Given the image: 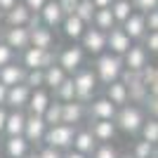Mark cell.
Returning a JSON list of instances; mask_svg holds the SVG:
<instances>
[{"mask_svg": "<svg viewBox=\"0 0 158 158\" xmlns=\"http://www.w3.org/2000/svg\"><path fill=\"white\" fill-rule=\"evenodd\" d=\"M17 2H19V0H0V10H5V12H7V10H12Z\"/></svg>", "mask_w": 158, "mask_h": 158, "instance_id": "obj_49", "label": "cell"}, {"mask_svg": "<svg viewBox=\"0 0 158 158\" xmlns=\"http://www.w3.org/2000/svg\"><path fill=\"white\" fill-rule=\"evenodd\" d=\"M28 149H31V142H28L24 135H14V137L5 139V156L7 158H26Z\"/></svg>", "mask_w": 158, "mask_h": 158, "instance_id": "obj_17", "label": "cell"}, {"mask_svg": "<svg viewBox=\"0 0 158 158\" xmlns=\"http://www.w3.org/2000/svg\"><path fill=\"white\" fill-rule=\"evenodd\" d=\"M153 158H158V156H153Z\"/></svg>", "mask_w": 158, "mask_h": 158, "instance_id": "obj_57", "label": "cell"}, {"mask_svg": "<svg viewBox=\"0 0 158 158\" xmlns=\"http://www.w3.org/2000/svg\"><path fill=\"white\" fill-rule=\"evenodd\" d=\"M142 80H144L146 85L151 87L153 83L158 80V66H151V64H149V66H144V71H142Z\"/></svg>", "mask_w": 158, "mask_h": 158, "instance_id": "obj_39", "label": "cell"}, {"mask_svg": "<svg viewBox=\"0 0 158 158\" xmlns=\"http://www.w3.org/2000/svg\"><path fill=\"white\" fill-rule=\"evenodd\" d=\"M132 153H135V158H153L156 156V144L149 139H139L132 149Z\"/></svg>", "mask_w": 158, "mask_h": 158, "instance_id": "obj_33", "label": "cell"}, {"mask_svg": "<svg viewBox=\"0 0 158 158\" xmlns=\"http://www.w3.org/2000/svg\"><path fill=\"white\" fill-rule=\"evenodd\" d=\"M26 73H28V69L21 61H12V64L0 69V80L7 87H12V85H19V83H26Z\"/></svg>", "mask_w": 158, "mask_h": 158, "instance_id": "obj_13", "label": "cell"}, {"mask_svg": "<svg viewBox=\"0 0 158 158\" xmlns=\"http://www.w3.org/2000/svg\"><path fill=\"white\" fill-rule=\"evenodd\" d=\"M26 85L31 90H38V87H45V69H31L26 73Z\"/></svg>", "mask_w": 158, "mask_h": 158, "instance_id": "obj_35", "label": "cell"}, {"mask_svg": "<svg viewBox=\"0 0 158 158\" xmlns=\"http://www.w3.org/2000/svg\"><path fill=\"white\" fill-rule=\"evenodd\" d=\"M47 120V125H59V123H64V102H59V99H54V102H50V106H47V111L43 113Z\"/></svg>", "mask_w": 158, "mask_h": 158, "instance_id": "obj_31", "label": "cell"}, {"mask_svg": "<svg viewBox=\"0 0 158 158\" xmlns=\"http://www.w3.org/2000/svg\"><path fill=\"white\" fill-rule=\"evenodd\" d=\"M92 26L102 28V31H106V33L111 31L113 26H118V21H116V17H113V10H111V7H102V10H97Z\"/></svg>", "mask_w": 158, "mask_h": 158, "instance_id": "obj_28", "label": "cell"}, {"mask_svg": "<svg viewBox=\"0 0 158 158\" xmlns=\"http://www.w3.org/2000/svg\"><path fill=\"white\" fill-rule=\"evenodd\" d=\"M66 78H69V73H66V69H64V66H59V64L45 69V87H50L52 92L64 83Z\"/></svg>", "mask_w": 158, "mask_h": 158, "instance_id": "obj_26", "label": "cell"}, {"mask_svg": "<svg viewBox=\"0 0 158 158\" xmlns=\"http://www.w3.org/2000/svg\"><path fill=\"white\" fill-rule=\"evenodd\" d=\"M43 59H45V50H40V47H28L21 52V64L26 66L28 71L31 69H43Z\"/></svg>", "mask_w": 158, "mask_h": 158, "instance_id": "obj_27", "label": "cell"}, {"mask_svg": "<svg viewBox=\"0 0 158 158\" xmlns=\"http://www.w3.org/2000/svg\"><path fill=\"white\" fill-rule=\"evenodd\" d=\"M83 61H85V47L83 45H71V47H64L59 52V66H64L69 76L80 71Z\"/></svg>", "mask_w": 158, "mask_h": 158, "instance_id": "obj_8", "label": "cell"}, {"mask_svg": "<svg viewBox=\"0 0 158 158\" xmlns=\"http://www.w3.org/2000/svg\"><path fill=\"white\" fill-rule=\"evenodd\" d=\"M24 2H26V5L31 7L33 12H40V10H43V7H45L47 2H50V0H24Z\"/></svg>", "mask_w": 158, "mask_h": 158, "instance_id": "obj_45", "label": "cell"}, {"mask_svg": "<svg viewBox=\"0 0 158 158\" xmlns=\"http://www.w3.org/2000/svg\"><path fill=\"white\" fill-rule=\"evenodd\" d=\"M50 130L47 125L45 116H40V113H31L28 111V120H26V130H24V137L31 142V144H45V135Z\"/></svg>", "mask_w": 158, "mask_h": 158, "instance_id": "obj_6", "label": "cell"}, {"mask_svg": "<svg viewBox=\"0 0 158 158\" xmlns=\"http://www.w3.org/2000/svg\"><path fill=\"white\" fill-rule=\"evenodd\" d=\"M94 71H97L102 85H111L113 80H120L125 71V59H123V54L116 52H102L94 61Z\"/></svg>", "mask_w": 158, "mask_h": 158, "instance_id": "obj_1", "label": "cell"}, {"mask_svg": "<svg viewBox=\"0 0 158 158\" xmlns=\"http://www.w3.org/2000/svg\"><path fill=\"white\" fill-rule=\"evenodd\" d=\"M142 139H149V142H153V144H158V118H146V123L142 125Z\"/></svg>", "mask_w": 158, "mask_h": 158, "instance_id": "obj_34", "label": "cell"}, {"mask_svg": "<svg viewBox=\"0 0 158 158\" xmlns=\"http://www.w3.org/2000/svg\"><path fill=\"white\" fill-rule=\"evenodd\" d=\"M94 5H97V10H102V7H111L116 0H92Z\"/></svg>", "mask_w": 158, "mask_h": 158, "instance_id": "obj_50", "label": "cell"}, {"mask_svg": "<svg viewBox=\"0 0 158 158\" xmlns=\"http://www.w3.org/2000/svg\"><path fill=\"white\" fill-rule=\"evenodd\" d=\"M85 116H87V104H83V102H78V99H73V102H66V104H64V123L78 127Z\"/></svg>", "mask_w": 158, "mask_h": 158, "instance_id": "obj_20", "label": "cell"}, {"mask_svg": "<svg viewBox=\"0 0 158 158\" xmlns=\"http://www.w3.org/2000/svg\"><path fill=\"white\" fill-rule=\"evenodd\" d=\"M64 158H87V153H80V151H76V149H69V151L64 153Z\"/></svg>", "mask_w": 158, "mask_h": 158, "instance_id": "obj_48", "label": "cell"}, {"mask_svg": "<svg viewBox=\"0 0 158 158\" xmlns=\"http://www.w3.org/2000/svg\"><path fill=\"white\" fill-rule=\"evenodd\" d=\"M149 92H151V94H158V80H156V83H153L151 87H149Z\"/></svg>", "mask_w": 158, "mask_h": 158, "instance_id": "obj_51", "label": "cell"}, {"mask_svg": "<svg viewBox=\"0 0 158 158\" xmlns=\"http://www.w3.org/2000/svg\"><path fill=\"white\" fill-rule=\"evenodd\" d=\"M12 61H17V50L10 47L5 40H0V69L7 66V64H12Z\"/></svg>", "mask_w": 158, "mask_h": 158, "instance_id": "obj_36", "label": "cell"}, {"mask_svg": "<svg viewBox=\"0 0 158 158\" xmlns=\"http://www.w3.org/2000/svg\"><path fill=\"white\" fill-rule=\"evenodd\" d=\"M59 2H61V7H64L66 17H69V14H76V7H78L76 0H59Z\"/></svg>", "mask_w": 158, "mask_h": 158, "instance_id": "obj_44", "label": "cell"}, {"mask_svg": "<svg viewBox=\"0 0 158 158\" xmlns=\"http://www.w3.org/2000/svg\"><path fill=\"white\" fill-rule=\"evenodd\" d=\"M123 59H125V69L142 73V71H144V66H149V50L144 47V43L132 45L130 50L123 54Z\"/></svg>", "mask_w": 158, "mask_h": 158, "instance_id": "obj_10", "label": "cell"}, {"mask_svg": "<svg viewBox=\"0 0 158 158\" xmlns=\"http://www.w3.org/2000/svg\"><path fill=\"white\" fill-rule=\"evenodd\" d=\"M87 26H90V24H85L78 14H69V17L64 19V24H61L64 35H66V38H71V40H80V38H83V33L87 31Z\"/></svg>", "mask_w": 158, "mask_h": 158, "instance_id": "obj_23", "label": "cell"}, {"mask_svg": "<svg viewBox=\"0 0 158 158\" xmlns=\"http://www.w3.org/2000/svg\"><path fill=\"white\" fill-rule=\"evenodd\" d=\"M80 45L85 47V52L99 57V54H102L106 47H109V33L90 24V26H87V31L83 33V38H80Z\"/></svg>", "mask_w": 158, "mask_h": 158, "instance_id": "obj_5", "label": "cell"}, {"mask_svg": "<svg viewBox=\"0 0 158 158\" xmlns=\"http://www.w3.org/2000/svg\"><path fill=\"white\" fill-rule=\"evenodd\" d=\"M2 40L17 52H24L31 47V28L28 26H7L2 31Z\"/></svg>", "mask_w": 158, "mask_h": 158, "instance_id": "obj_9", "label": "cell"}, {"mask_svg": "<svg viewBox=\"0 0 158 158\" xmlns=\"http://www.w3.org/2000/svg\"><path fill=\"white\" fill-rule=\"evenodd\" d=\"M123 28L127 31L132 40H144V35L149 33V26H146V14L144 12H135L130 19L123 24Z\"/></svg>", "mask_w": 158, "mask_h": 158, "instance_id": "obj_18", "label": "cell"}, {"mask_svg": "<svg viewBox=\"0 0 158 158\" xmlns=\"http://www.w3.org/2000/svg\"><path fill=\"white\" fill-rule=\"evenodd\" d=\"M10 106H0V132H5V125H7V118H10Z\"/></svg>", "mask_w": 158, "mask_h": 158, "instance_id": "obj_46", "label": "cell"}, {"mask_svg": "<svg viewBox=\"0 0 158 158\" xmlns=\"http://www.w3.org/2000/svg\"><path fill=\"white\" fill-rule=\"evenodd\" d=\"M144 109L149 111L151 118H158V94L149 92V97H146V102H144Z\"/></svg>", "mask_w": 158, "mask_h": 158, "instance_id": "obj_41", "label": "cell"}, {"mask_svg": "<svg viewBox=\"0 0 158 158\" xmlns=\"http://www.w3.org/2000/svg\"><path fill=\"white\" fill-rule=\"evenodd\" d=\"M146 26H149V31H158V10L146 12Z\"/></svg>", "mask_w": 158, "mask_h": 158, "instance_id": "obj_43", "label": "cell"}, {"mask_svg": "<svg viewBox=\"0 0 158 158\" xmlns=\"http://www.w3.org/2000/svg\"><path fill=\"white\" fill-rule=\"evenodd\" d=\"M5 24V10H0V26Z\"/></svg>", "mask_w": 158, "mask_h": 158, "instance_id": "obj_52", "label": "cell"}, {"mask_svg": "<svg viewBox=\"0 0 158 158\" xmlns=\"http://www.w3.org/2000/svg\"><path fill=\"white\" fill-rule=\"evenodd\" d=\"M132 47V38L127 35V31L123 26H113L109 31V52H116V54H125L127 50Z\"/></svg>", "mask_w": 158, "mask_h": 158, "instance_id": "obj_14", "label": "cell"}, {"mask_svg": "<svg viewBox=\"0 0 158 158\" xmlns=\"http://www.w3.org/2000/svg\"><path fill=\"white\" fill-rule=\"evenodd\" d=\"M90 130L97 137V142H111L116 137V120H90Z\"/></svg>", "mask_w": 158, "mask_h": 158, "instance_id": "obj_22", "label": "cell"}, {"mask_svg": "<svg viewBox=\"0 0 158 158\" xmlns=\"http://www.w3.org/2000/svg\"><path fill=\"white\" fill-rule=\"evenodd\" d=\"M97 146H99V142H97V137L92 135V130H90V127H83V130L76 132V139H73V149H76V151L92 156Z\"/></svg>", "mask_w": 158, "mask_h": 158, "instance_id": "obj_19", "label": "cell"}, {"mask_svg": "<svg viewBox=\"0 0 158 158\" xmlns=\"http://www.w3.org/2000/svg\"><path fill=\"white\" fill-rule=\"evenodd\" d=\"M40 19H43V24L50 28H57L64 24L66 19V12H64V7H61L59 0H50L43 10H40Z\"/></svg>", "mask_w": 158, "mask_h": 158, "instance_id": "obj_12", "label": "cell"}, {"mask_svg": "<svg viewBox=\"0 0 158 158\" xmlns=\"http://www.w3.org/2000/svg\"><path fill=\"white\" fill-rule=\"evenodd\" d=\"M26 120H28V113H24V109H12V111H10V118H7V125H5V135L7 137L24 135Z\"/></svg>", "mask_w": 158, "mask_h": 158, "instance_id": "obj_21", "label": "cell"}, {"mask_svg": "<svg viewBox=\"0 0 158 158\" xmlns=\"http://www.w3.org/2000/svg\"><path fill=\"white\" fill-rule=\"evenodd\" d=\"M76 94H78V90H76V80H73V76H69V78L54 90V99H59V102H64V104H66V102H73Z\"/></svg>", "mask_w": 158, "mask_h": 158, "instance_id": "obj_30", "label": "cell"}, {"mask_svg": "<svg viewBox=\"0 0 158 158\" xmlns=\"http://www.w3.org/2000/svg\"><path fill=\"white\" fill-rule=\"evenodd\" d=\"M120 158H135V153H123Z\"/></svg>", "mask_w": 158, "mask_h": 158, "instance_id": "obj_54", "label": "cell"}, {"mask_svg": "<svg viewBox=\"0 0 158 158\" xmlns=\"http://www.w3.org/2000/svg\"><path fill=\"white\" fill-rule=\"evenodd\" d=\"M142 43H144V47L149 50V54H158V31H149Z\"/></svg>", "mask_w": 158, "mask_h": 158, "instance_id": "obj_38", "label": "cell"}, {"mask_svg": "<svg viewBox=\"0 0 158 158\" xmlns=\"http://www.w3.org/2000/svg\"><path fill=\"white\" fill-rule=\"evenodd\" d=\"M106 97L111 99L118 109L125 106V104H130V90H127V85L123 80H113L111 85H106Z\"/></svg>", "mask_w": 158, "mask_h": 158, "instance_id": "obj_24", "label": "cell"}, {"mask_svg": "<svg viewBox=\"0 0 158 158\" xmlns=\"http://www.w3.org/2000/svg\"><path fill=\"white\" fill-rule=\"evenodd\" d=\"M76 14H78L85 24H92V21H94V14H97V5H94L92 0H80L78 7H76Z\"/></svg>", "mask_w": 158, "mask_h": 158, "instance_id": "obj_32", "label": "cell"}, {"mask_svg": "<svg viewBox=\"0 0 158 158\" xmlns=\"http://www.w3.org/2000/svg\"><path fill=\"white\" fill-rule=\"evenodd\" d=\"M26 158H40V151H35V153H28Z\"/></svg>", "mask_w": 158, "mask_h": 158, "instance_id": "obj_53", "label": "cell"}, {"mask_svg": "<svg viewBox=\"0 0 158 158\" xmlns=\"http://www.w3.org/2000/svg\"><path fill=\"white\" fill-rule=\"evenodd\" d=\"M33 90L26 83H19V85L10 87V94H7V106L10 109H28V102H31Z\"/></svg>", "mask_w": 158, "mask_h": 158, "instance_id": "obj_16", "label": "cell"}, {"mask_svg": "<svg viewBox=\"0 0 158 158\" xmlns=\"http://www.w3.org/2000/svg\"><path fill=\"white\" fill-rule=\"evenodd\" d=\"M76 2H80V0H76Z\"/></svg>", "mask_w": 158, "mask_h": 158, "instance_id": "obj_56", "label": "cell"}, {"mask_svg": "<svg viewBox=\"0 0 158 158\" xmlns=\"http://www.w3.org/2000/svg\"><path fill=\"white\" fill-rule=\"evenodd\" d=\"M31 28V45L33 47H40V50H54V33L50 26L45 24H35V26H28Z\"/></svg>", "mask_w": 158, "mask_h": 158, "instance_id": "obj_15", "label": "cell"}, {"mask_svg": "<svg viewBox=\"0 0 158 158\" xmlns=\"http://www.w3.org/2000/svg\"><path fill=\"white\" fill-rule=\"evenodd\" d=\"M33 10L24 2V0H19L17 5L12 7V10H7L5 12V26H28L33 19Z\"/></svg>", "mask_w": 158, "mask_h": 158, "instance_id": "obj_11", "label": "cell"}, {"mask_svg": "<svg viewBox=\"0 0 158 158\" xmlns=\"http://www.w3.org/2000/svg\"><path fill=\"white\" fill-rule=\"evenodd\" d=\"M135 2V10L137 12H151V10H158V0H132Z\"/></svg>", "mask_w": 158, "mask_h": 158, "instance_id": "obj_40", "label": "cell"}, {"mask_svg": "<svg viewBox=\"0 0 158 158\" xmlns=\"http://www.w3.org/2000/svg\"><path fill=\"white\" fill-rule=\"evenodd\" d=\"M76 132L78 127L69 125V123H59V125H52L45 135V144L47 146H57L61 151H69L73 149V139H76Z\"/></svg>", "mask_w": 158, "mask_h": 158, "instance_id": "obj_4", "label": "cell"}, {"mask_svg": "<svg viewBox=\"0 0 158 158\" xmlns=\"http://www.w3.org/2000/svg\"><path fill=\"white\" fill-rule=\"evenodd\" d=\"M50 94H47V90L45 87H38V90H33V94H31V102H28V111L31 113H43L47 111V106H50Z\"/></svg>", "mask_w": 158, "mask_h": 158, "instance_id": "obj_25", "label": "cell"}, {"mask_svg": "<svg viewBox=\"0 0 158 158\" xmlns=\"http://www.w3.org/2000/svg\"><path fill=\"white\" fill-rule=\"evenodd\" d=\"M87 116H90V120H116L118 106L109 97H99L87 104Z\"/></svg>", "mask_w": 158, "mask_h": 158, "instance_id": "obj_7", "label": "cell"}, {"mask_svg": "<svg viewBox=\"0 0 158 158\" xmlns=\"http://www.w3.org/2000/svg\"><path fill=\"white\" fill-rule=\"evenodd\" d=\"M40 158H64V151L61 149H57V146H43L40 149Z\"/></svg>", "mask_w": 158, "mask_h": 158, "instance_id": "obj_42", "label": "cell"}, {"mask_svg": "<svg viewBox=\"0 0 158 158\" xmlns=\"http://www.w3.org/2000/svg\"><path fill=\"white\" fill-rule=\"evenodd\" d=\"M7 94H10V87L0 80V106H7Z\"/></svg>", "mask_w": 158, "mask_h": 158, "instance_id": "obj_47", "label": "cell"}, {"mask_svg": "<svg viewBox=\"0 0 158 158\" xmlns=\"http://www.w3.org/2000/svg\"><path fill=\"white\" fill-rule=\"evenodd\" d=\"M156 156H158V144H156Z\"/></svg>", "mask_w": 158, "mask_h": 158, "instance_id": "obj_55", "label": "cell"}, {"mask_svg": "<svg viewBox=\"0 0 158 158\" xmlns=\"http://www.w3.org/2000/svg\"><path fill=\"white\" fill-rule=\"evenodd\" d=\"M73 80H76V90H78L76 99L83 102V104H90V102L94 99L97 83H99L97 71H92V69H80V71L73 73Z\"/></svg>", "mask_w": 158, "mask_h": 158, "instance_id": "obj_3", "label": "cell"}, {"mask_svg": "<svg viewBox=\"0 0 158 158\" xmlns=\"http://www.w3.org/2000/svg\"><path fill=\"white\" fill-rule=\"evenodd\" d=\"M0 158H2V156H0Z\"/></svg>", "mask_w": 158, "mask_h": 158, "instance_id": "obj_58", "label": "cell"}, {"mask_svg": "<svg viewBox=\"0 0 158 158\" xmlns=\"http://www.w3.org/2000/svg\"><path fill=\"white\" fill-rule=\"evenodd\" d=\"M92 158H120V156H118V151H116L109 142H99V146L94 149Z\"/></svg>", "mask_w": 158, "mask_h": 158, "instance_id": "obj_37", "label": "cell"}, {"mask_svg": "<svg viewBox=\"0 0 158 158\" xmlns=\"http://www.w3.org/2000/svg\"><path fill=\"white\" fill-rule=\"evenodd\" d=\"M144 123H146V116L137 104H125L118 109V116H116L118 130L127 132V135H139Z\"/></svg>", "mask_w": 158, "mask_h": 158, "instance_id": "obj_2", "label": "cell"}, {"mask_svg": "<svg viewBox=\"0 0 158 158\" xmlns=\"http://www.w3.org/2000/svg\"><path fill=\"white\" fill-rule=\"evenodd\" d=\"M111 10H113V17H116V21H118L120 26H123V24H125V21L130 19L132 14L137 12V10H135V2H132V0H116V2L111 5Z\"/></svg>", "mask_w": 158, "mask_h": 158, "instance_id": "obj_29", "label": "cell"}]
</instances>
